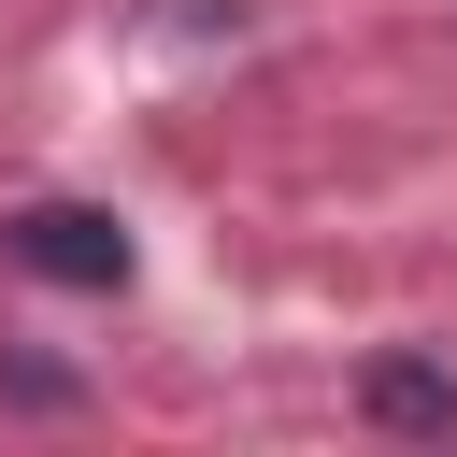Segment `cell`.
Listing matches in <instances>:
<instances>
[{"label":"cell","mask_w":457,"mask_h":457,"mask_svg":"<svg viewBox=\"0 0 457 457\" xmlns=\"http://www.w3.org/2000/svg\"><path fill=\"white\" fill-rule=\"evenodd\" d=\"M0 257L43 271V286H129V228H114L100 200H29V214H0Z\"/></svg>","instance_id":"obj_1"},{"label":"cell","mask_w":457,"mask_h":457,"mask_svg":"<svg viewBox=\"0 0 457 457\" xmlns=\"http://www.w3.org/2000/svg\"><path fill=\"white\" fill-rule=\"evenodd\" d=\"M371 428H457V386H443L428 357H386V371H371Z\"/></svg>","instance_id":"obj_2"}]
</instances>
